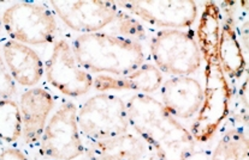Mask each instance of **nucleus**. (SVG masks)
Returning <instances> with one entry per match:
<instances>
[{"label": "nucleus", "mask_w": 249, "mask_h": 160, "mask_svg": "<svg viewBox=\"0 0 249 160\" xmlns=\"http://www.w3.org/2000/svg\"><path fill=\"white\" fill-rule=\"evenodd\" d=\"M228 117L218 129L215 144L210 147V160H249L247 122L235 115Z\"/></svg>", "instance_id": "obj_16"}, {"label": "nucleus", "mask_w": 249, "mask_h": 160, "mask_svg": "<svg viewBox=\"0 0 249 160\" xmlns=\"http://www.w3.org/2000/svg\"><path fill=\"white\" fill-rule=\"evenodd\" d=\"M0 160H29L24 156V153L21 149L12 148H5L4 151L0 152Z\"/></svg>", "instance_id": "obj_20"}, {"label": "nucleus", "mask_w": 249, "mask_h": 160, "mask_svg": "<svg viewBox=\"0 0 249 160\" xmlns=\"http://www.w3.org/2000/svg\"><path fill=\"white\" fill-rule=\"evenodd\" d=\"M45 75L47 83L67 97H82L93 87V75L78 65L71 43L65 39L53 44L45 65Z\"/></svg>", "instance_id": "obj_9"}, {"label": "nucleus", "mask_w": 249, "mask_h": 160, "mask_svg": "<svg viewBox=\"0 0 249 160\" xmlns=\"http://www.w3.org/2000/svg\"><path fill=\"white\" fill-rule=\"evenodd\" d=\"M220 4L223 23L218 44V61L229 84H233L235 88L238 81L247 78V55L241 45L233 24L235 1H223Z\"/></svg>", "instance_id": "obj_12"}, {"label": "nucleus", "mask_w": 249, "mask_h": 160, "mask_svg": "<svg viewBox=\"0 0 249 160\" xmlns=\"http://www.w3.org/2000/svg\"><path fill=\"white\" fill-rule=\"evenodd\" d=\"M165 75L151 62L147 61L134 72L126 75L98 74L93 77V87L99 92L110 91H134L136 93L151 95L158 92Z\"/></svg>", "instance_id": "obj_14"}, {"label": "nucleus", "mask_w": 249, "mask_h": 160, "mask_svg": "<svg viewBox=\"0 0 249 160\" xmlns=\"http://www.w3.org/2000/svg\"><path fill=\"white\" fill-rule=\"evenodd\" d=\"M78 65L90 74L121 77L149 61L148 44L107 31L78 35L71 42Z\"/></svg>", "instance_id": "obj_2"}, {"label": "nucleus", "mask_w": 249, "mask_h": 160, "mask_svg": "<svg viewBox=\"0 0 249 160\" xmlns=\"http://www.w3.org/2000/svg\"><path fill=\"white\" fill-rule=\"evenodd\" d=\"M205 96L204 71L187 77H165L157 92V100L167 113L187 128L201 109Z\"/></svg>", "instance_id": "obj_10"}, {"label": "nucleus", "mask_w": 249, "mask_h": 160, "mask_svg": "<svg viewBox=\"0 0 249 160\" xmlns=\"http://www.w3.org/2000/svg\"><path fill=\"white\" fill-rule=\"evenodd\" d=\"M0 19L10 39L22 44L46 45L57 39V16L47 5L17 2L7 7Z\"/></svg>", "instance_id": "obj_6"}, {"label": "nucleus", "mask_w": 249, "mask_h": 160, "mask_svg": "<svg viewBox=\"0 0 249 160\" xmlns=\"http://www.w3.org/2000/svg\"><path fill=\"white\" fill-rule=\"evenodd\" d=\"M51 9L72 31L80 35L104 31L116 23L121 14L114 1L88 0V1H50Z\"/></svg>", "instance_id": "obj_11"}, {"label": "nucleus", "mask_w": 249, "mask_h": 160, "mask_svg": "<svg viewBox=\"0 0 249 160\" xmlns=\"http://www.w3.org/2000/svg\"><path fill=\"white\" fill-rule=\"evenodd\" d=\"M125 104L130 129L148 144L159 160H181L202 147L156 96L134 93Z\"/></svg>", "instance_id": "obj_1"}, {"label": "nucleus", "mask_w": 249, "mask_h": 160, "mask_svg": "<svg viewBox=\"0 0 249 160\" xmlns=\"http://www.w3.org/2000/svg\"><path fill=\"white\" fill-rule=\"evenodd\" d=\"M54 106V100L48 91L40 87L24 91L19 102L22 116V136L29 146H37Z\"/></svg>", "instance_id": "obj_13"}, {"label": "nucleus", "mask_w": 249, "mask_h": 160, "mask_svg": "<svg viewBox=\"0 0 249 160\" xmlns=\"http://www.w3.org/2000/svg\"><path fill=\"white\" fill-rule=\"evenodd\" d=\"M149 61L165 77H187L204 71L195 30H159L148 41Z\"/></svg>", "instance_id": "obj_3"}, {"label": "nucleus", "mask_w": 249, "mask_h": 160, "mask_svg": "<svg viewBox=\"0 0 249 160\" xmlns=\"http://www.w3.org/2000/svg\"><path fill=\"white\" fill-rule=\"evenodd\" d=\"M22 136L19 105L11 98L0 100V140L14 144Z\"/></svg>", "instance_id": "obj_17"}, {"label": "nucleus", "mask_w": 249, "mask_h": 160, "mask_svg": "<svg viewBox=\"0 0 249 160\" xmlns=\"http://www.w3.org/2000/svg\"><path fill=\"white\" fill-rule=\"evenodd\" d=\"M114 4L152 31L194 29L201 9L199 2L193 0H126Z\"/></svg>", "instance_id": "obj_7"}, {"label": "nucleus", "mask_w": 249, "mask_h": 160, "mask_svg": "<svg viewBox=\"0 0 249 160\" xmlns=\"http://www.w3.org/2000/svg\"><path fill=\"white\" fill-rule=\"evenodd\" d=\"M113 25V34L121 35L126 39L139 41V42L147 43V44H148L151 34L153 32L146 25L142 24L140 20H137L135 17L126 14L123 10H121V14H119L118 18Z\"/></svg>", "instance_id": "obj_18"}, {"label": "nucleus", "mask_w": 249, "mask_h": 160, "mask_svg": "<svg viewBox=\"0 0 249 160\" xmlns=\"http://www.w3.org/2000/svg\"><path fill=\"white\" fill-rule=\"evenodd\" d=\"M77 106L64 102L48 120L40 139L39 153L42 159L75 160L85 153V142L78 131Z\"/></svg>", "instance_id": "obj_8"}, {"label": "nucleus", "mask_w": 249, "mask_h": 160, "mask_svg": "<svg viewBox=\"0 0 249 160\" xmlns=\"http://www.w3.org/2000/svg\"><path fill=\"white\" fill-rule=\"evenodd\" d=\"M2 59L11 78L19 85L32 87L44 77V62L29 45L9 40L2 45Z\"/></svg>", "instance_id": "obj_15"}, {"label": "nucleus", "mask_w": 249, "mask_h": 160, "mask_svg": "<svg viewBox=\"0 0 249 160\" xmlns=\"http://www.w3.org/2000/svg\"><path fill=\"white\" fill-rule=\"evenodd\" d=\"M0 29H1V19H0ZM16 92L15 81L10 75L6 66L2 59L1 50H0V100H7L11 98Z\"/></svg>", "instance_id": "obj_19"}, {"label": "nucleus", "mask_w": 249, "mask_h": 160, "mask_svg": "<svg viewBox=\"0 0 249 160\" xmlns=\"http://www.w3.org/2000/svg\"><path fill=\"white\" fill-rule=\"evenodd\" d=\"M181 160H210V147L208 148H199L197 151H195L194 153H192L190 156L185 157Z\"/></svg>", "instance_id": "obj_21"}, {"label": "nucleus", "mask_w": 249, "mask_h": 160, "mask_svg": "<svg viewBox=\"0 0 249 160\" xmlns=\"http://www.w3.org/2000/svg\"><path fill=\"white\" fill-rule=\"evenodd\" d=\"M76 120L86 142L112 138L131 131L125 101L108 92H100L88 98L77 109Z\"/></svg>", "instance_id": "obj_5"}, {"label": "nucleus", "mask_w": 249, "mask_h": 160, "mask_svg": "<svg viewBox=\"0 0 249 160\" xmlns=\"http://www.w3.org/2000/svg\"><path fill=\"white\" fill-rule=\"evenodd\" d=\"M204 63V102L199 114L188 128L195 141L201 146L213 140L218 129L230 115L231 96L233 97L236 92L225 78L219 61H206Z\"/></svg>", "instance_id": "obj_4"}]
</instances>
